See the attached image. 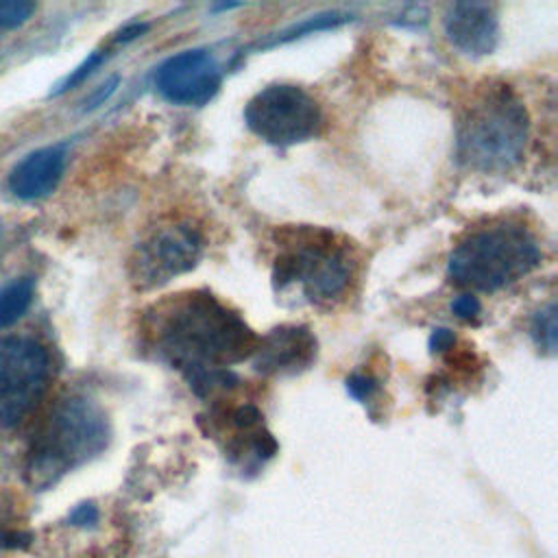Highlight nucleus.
<instances>
[{
  "label": "nucleus",
  "instance_id": "obj_1",
  "mask_svg": "<svg viewBox=\"0 0 558 558\" xmlns=\"http://www.w3.org/2000/svg\"><path fill=\"white\" fill-rule=\"evenodd\" d=\"M144 331L153 353L177 368L198 397L238 386L240 377L229 366L251 357L259 338L238 312L205 290L153 305Z\"/></svg>",
  "mask_w": 558,
  "mask_h": 558
},
{
  "label": "nucleus",
  "instance_id": "obj_2",
  "mask_svg": "<svg viewBox=\"0 0 558 558\" xmlns=\"http://www.w3.org/2000/svg\"><path fill=\"white\" fill-rule=\"evenodd\" d=\"M530 140V116L506 83H488L471 96L456 124V159L484 174L508 172L521 163Z\"/></svg>",
  "mask_w": 558,
  "mask_h": 558
},
{
  "label": "nucleus",
  "instance_id": "obj_3",
  "mask_svg": "<svg viewBox=\"0 0 558 558\" xmlns=\"http://www.w3.org/2000/svg\"><path fill=\"white\" fill-rule=\"evenodd\" d=\"M355 277V257L347 240L318 227L281 231L272 264V286L296 303L331 307L344 299Z\"/></svg>",
  "mask_w": 558,
  "mask_h": 558
},
{
  "label": "nucleus",
  "instance_id": "obj_4",
  "mask_svg": "<svg viewBox=\"0 0 558 558\" xmlns=\"http://www.w3.org/2000/svg\"><path fill=\"white\" fill-rule=\"evenodd\" d=\"M534 233L512 220H497L471 229L449 253L447 277L451 283L477 292L501 290L541 264Z\"/></svg>",
  "mask_w": 558,
  "mask_h": 558
},
{
  "label": "nucleus",
  "instance_id": "obj_5",
  "mask_svg": "<svg viewBox=\"0 0 558 558\" xmlns=\"http://www.w3.org/2000/svg\"><path fill=\"white\" fill-rule=\"evenodd\" d=\"M107 442L109 423L100 405L87 397H68L59 401L35 436L26 480L35 490H46L68 471L98 456Z\"/></svg>",
  "mask_w": 558,
  "mask_h": 558
},
{
  "label": "nucleus",
  "instance_id": "obj_6",
  "mask_svg": "<svg viewBox=\"0 0 558 558\" xmlns=\"http://www.w3.org/2000/svg\"><path fill=\"white\" fill-rule=\"evenodd\" d=\"M244 122L266 144L288 148L318 137L325 116L314 96L303 87L272 83L246 102Z\"/></svg>",
  "mask_w": 558,
  "mask_h": 558
},
{
  "label": "nucleus",
  "instance_id": "obj_7",
  "mask_svg": "<svg viewBox=\"0 0 558 558\" xmlns=\"http://www.w3.org/2000/svg\"><path fill=\"white\" fill-rule=\"evenodd\" d=\"M50 381V357L31 338L0 340V427L20 425L41 401Z\"/></svg>",
  "mask_w": 558,
  "mask_h": 558
},
{
  "label": "nucleus",
  "instance_id": "obj_8",
  "mask_svg": "<svg viewBox=\"0 0 558 558\" xmlns=\"http://www.w3.org/2000/svg\"><path fill=\"white\" fill-rule=\"evenodd\" d=\"M203 233L185 220L159 225L135 246L131 281L137 290H155L174 277L190 272L203 255Z\"/></svg>",
  "mask_w": 558,
  "mask_h": 558
},
{
  "label": "nucleus",
  "instance_id": "obj_9",
  "mask_svg": "<svg viewBox=\"0 0 558 558\" xmlns=\"http://www.w3.org/2000/svg\"><path fill=\"white\" fill-rule=\"evenodd\" d=\"M222 70L214 54L203 48H190L168 57L155 70V89L172 105L203 107L220 89Z\"/></svg>",
  "mask_w": 558,
  "mask_h": 558
},
{
  "label": "nucleus",
  "instance_id": "obj_10",
  "mask_svg": "<svg viewBox=\"0 0 558 558\" xmlns=\"http://www.w3.org/2000/svg\"><path fill=\"white\" fill-rule=\"evenodd\" d=\"M318 342L307 325H279L257 338L253 371L264 377H290L316 362Z\"/></svg>",
  "mask_w": 558,
  "mask_h": 558
},
{
  "label": "nucleus",
  "instance_id": "obj_11",
  "mask_svg": "<svg viewBox=\"0 0 558 558\" xmlns=\"http://www.w3.org/2000/svg\"><path fill=\"white\" fill-rule=\"evenodd\" d=\"M447 39L469 57L490 54L499 44V17L488 2H456L445 13Z\"/></svg>",
  "mask_w": 558,
  "mask_h": 558
},
{
  "label": "nucleus",
  "instance_id": "obj_12",
  "mask_svg": "<svg viewBox=\"0 0 558 558\" xmlns=\"http://www.w3.org/2000/svg\"><path fill=\"white\" fill-rule=\"evenodd\" d=\"M65 168V146H44L28 153L9 174V190L22 201L48 196L61 181Z\"/></svg>",
  "mask_w": 558,
  "mask_h": 558
},
{
  "label": "nucleus",
  "instance_id": "obj_13",
  "mask_svg": "<svg viewBox=\"0 0 558 558\" xmlns=\"http://www.w3.org/2000/svg\"><path fill=\"white\" fill-rule=\"evenodd\" d=\"M35 288L31 279H20L0 290V329L13 325L31 307Z\"/></svg>",
  "mask_w": 558,
  "mask_h": 558
},
{
  "label": "nucleus",
  "instance_id": "obj_14",
  "mask_svg": "<svg viewBox=\"0 0 558 558\" xmlns=\"http://www.w3.org/2000/svg\"><path fill=\"white\" fill-rule=\"evenodd\" d=\"M347 20H351L349 13H338V11H329V13H320V15H312L281 33H277V37L268 44V46H275V44H286V41H292L296 37H303V35H310V33H316V31H327V28H336L340 24H344Z\"/></svg>",
  "mask_w": 558,
  "mask_h": 558
},
{
  "label": "nucleus",
  "instance_id": "obj_15",
  "mask_svg": "<svg viewBox=\"0 0 558 558\" xmlns=\"http://www.w3.org/2000/svg\"><path fill=\"white\" fill-rule=\"evenodd\" d=\"M530 336L541 351L549 355L556 351V305L554 303H547L534 312L530 323Z\"/></svg>",
  "mask_w": 558,
  "mask_h": 558
},
{
  "label": "nucleus",
  "instance_id": "obj_16",
  "mask_svg": "<svg viewBox=\"0 0 558 558\" xmlns=\"http://www.w3.org/2000/svg\"><path fill=\"white\" fill-rule=\"evenodd\" d=\"M37 4L28 0H0V28H17L22 26L33 13Z\"/></svg>",
  "mask_w": 558,
  "mask_h": 558
},
{
  "label": "nucleus",
  "instance_id": "obj_17",
  "mask_svg": "<svg viewBox=\"0 0 558 558\" xmlns=\"http://www.w3.org/2000/svg\"><path fill=\"white\" fill-rule=\"evenodd\" d=\"M105 61V52L102 50H94L81 65H76L54 89H52V96H57V94H63V92H68V89H72V87H76V85H81L100 63Z\"/></svg>",
  "mask_w": 558,
  "mask_h": 558
},
{
  "label": "nucleus",
  "instance_id": "obj_18",
  "mask_svg": "<svg viewBox=\"0 0 558 558\" xmlns=\"http://www.w3.org/2000/svg\"><path fill=\"white\" fill-rule=\"evenodd\" d=\"M98 508L92 501H83L70 510L68 523L74 527H94L98 523Z\"/></svg>",
  "mask_w": 558,
  "mask_h": 558
},
{
  "label": "nucleus",
  "instance_id": "obj_19",
  "mask_svg": "<svg viewBox=\"0 0 558 558\" xmlns=\"http://www.w3.org/2000/svg\"><path fill=\"white\" fill-rule=\"evenodd\" d=\"M377 390V381L368 375H351L347 377V392L357 399V401H366L373 397V392Z\"/></svg>",
  "mask_w": 558,
  "mask_h": 558
},
{
  "label": "nucleus",
  "instance_id": "obj_20",
  "mask_svg": "<svg viewBox=\"0 0 558 558\" xmlns=\"http://www.w3.org/2000/svg\"><path fill=\"white\" fill-rule=\"evenodd\" d=\"M259 421H262V412H259V408L253 405V403L238 405V408L231 412V423H233V427L244 429V432H248V429H253L255 425H259Z\"/></svg>",
  "mask_w": 558,
  "mask_h": 558
},
{
  "label": "nucleus",
  "instance_id": "obj_21",
  "mask_svg": "<svg viewBox=\"0 0 558 558\" xmlns=\"http://www.w3.org/2000/svg\"><path fill=\"white\" fill-rule=\"evenodd\" d=\"M480 310H482V305H480V301H477L475 294H460V296H456L453 303H451V312H453L458 318H462V320L475 318V316L480 314Z\"/></svg>",
  "mask_w": 558,
  "mask_h": 558
},
{
  "label": "nucleus",
  "instance_id": "obj_22",
  "mask_svg": "<svg viewBox=\"0 0 558 558\" xmlns=\"http://www.w3.org/2000/svg\"><path fill=\"white\" fill-rule=\"evenodd\" d=\"M33 543L31 532H15V530H0V549H26Z\"/></svg>",
  "mask_w": 558,
  "mask_h": 558
},
{
  "label": "nucleus",
  "instance_id": "obj_23",
  "mask_svg": "<svg viewBox=\"0 0 558 558\" xmlns=\"http://www.w3.org/2000/svg\"><path fill=\"white\" fill-rule=\"evenodd\" d=\"M456 344V336L451 329H445V327H438L432 331L429 336V351L432 353H445L449 349H453Z\"/></svg>",
  "mask_w": 558,
  "mask_h": 558
},
{
  "label": "nucleus",
  "instance_id": "obj_24",
  "mask_svg": "<svg viewBox=\"0 0 558 558\" xmlns=\"http://www.w3.org/2000/svg\"><path fill=\"white\" fill-rule=\"evenodd\" d=\"M118 83H120V76H111L107 83H102L87 100H85V109H94V107H98V105H102L113 92H116V87H118Z\"/></svg>",
  "mask_w": 558,
  "mask_h": 558
},
{
  "label": "nucleus",
  "instance_id": "obj_25",
  "mask_svg": "<svg viewBox=\"0 0 558 558\" xmlns=\"http://www.w3.org/2000/svg\"><path fill=\"white\" fill-rule=\"evenodd\" d=\"M148 31V24H131V26H126V28H122L120 33H118V41H131V39H135V37H140L142 33H146Z\"/></svg>",
  "mask_w": 558,
  "mask_h": 558
}]
</instances>
